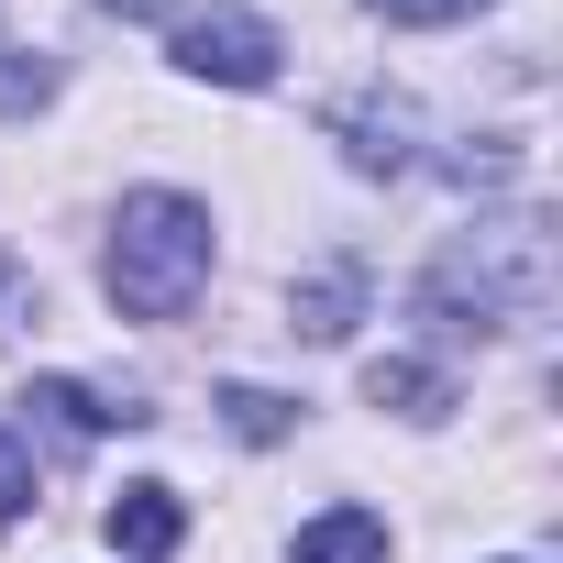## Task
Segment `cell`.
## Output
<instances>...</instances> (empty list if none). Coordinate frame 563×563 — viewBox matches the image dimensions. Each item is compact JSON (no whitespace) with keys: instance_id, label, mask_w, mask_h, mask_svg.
Here are the masks:
<instances>
[{"instance_id":"cell-14","label":"cell","mask_w":563,"mask_h":563,"mask_svg":"<svg viewBox=\"0 0 563 563\" xmlns=\"http://www.w3.org/2000/svg\"><path fill=\"white\" fill-rule=\"evenodd\" d=\"M111 12H166V0H111Z\"/></svg>"},{"instance_id":"cell-2","label":"cell","mask_w":563,"mask_h":563,"mask_svg":"<svg viewBox=\"0 0 563 563\" xmlns=\"http://www.w3.org/2000/svg\"><path fill=\"white\" fill-rule=\"evenodd\" d=\"M100 276H111V299L133 321H188L199 288H210V210L177 199V188H133L122 221H111Z\"/></svg>"},{"instance_id":"cell-8","label":"cell","mask_w":563,"mask_h":563,"mask_svg":"<svg viewBox=\"0 0 563 563\" xmlns=\"http://www.w3.org/2000/svg\"><path fill=\"white\" fill-rule=\"evenodd\" d=\"M354 310H365V276H354V265H321L310 288H299V332H310V343H343Z\"/></svg>"},{"instance_id":"cell-7","label":"cell","mask_w":563,"mask_h":563,"mask_svg":"<svg viewBox=\"0 0 563 563\" xmlns=\"http://www.w3.org/2000/svg\"><path fill=\"white\" fill-rule=\"evenodd\" d=\"M288 563H387V519H376V508H321V519L288 541Z\"/></svg>"},{"instance_id":"cell-12","label":"cell","mask_w":563,"mask_h":563,"mask_svg":"<svg viewBox=\"0 0 563 563\" xmlns=\"http://www.w3.org/2000/svg\"><path fill=\"white\" fill-rule=\"evenodd\" d=\"M376 23H409V34H431V23H475L486 0H365Z\"/></svg>"},{"instance_id":"cell-1","label":"cell","mask_w":563,"mask_h":563,"mask_svg":"<svg viewBox=\"0 0 563 563\" xmlns=\"http://www.w3.org/2000/svg\"><path fill=\"white\" fill-rule=\"evenodd\" d=\"M541 310H552V232L530 210L453 232L442 265L420 276V321H442V332H519Z\"/></svg>"},{"instance_id":"cell-6","label":"cell","mask_w":563,"mask_h":563,"mask_svg":"<svg viewBox=\"0 0 563 563\" xmlns=\"http://www.w3.org/2000/svg\"><path fill=\"white\" fill-rule=\"evenodd\" d=\"M365 398L398 409V420H442V409H453V376L420 365V354H376V365H365Z\"/></svg>"},{"instance_id":"cell-11","label":"cell","mask_w":563,"mask_h":563,"mask_svg":"<svg viewBox=\"0 0 563 563\" xmlns=\"http://www.w3.org/2000/svg\"><path fill=\"white\" fill-rule=\"evenodd\" d=\"M221 420H232L243 442H276V431H288V398H265V387H221Z\"/></svg>"},{"instance_id":"cell-10","label":"cell","mask_w":563,"mask_h":563,"mask_svg":"<svg viewBox=\"0 0 563 563\" xmlns=\"http://www.w3.org/2000/svg\"><path fill=\"white\" fill-rule=\"evenodd\" d=\"M56 100V67L45 56H0V122H23V111H45Z\"/></svg>"},{"instance_id":"cell-3","label":"cell","mask_w":563,"mask_h":563,"mask_svg":"<svg viewBox=\"0 0 563 563\" xmlns=\"http://www.w3.org/2000/svg\"><path fill=\"white\" fill-rule=\"evenodd\" d=\"M276 23L265 12H188L177 23V67L210 78V89H276Z\"/></svg>"},{"instance_id":"cell-9","label":"cell","mask_w":563,"mask_h":563,"mask_svg":"<svg viewBox=\"0 0 563 563\" xmlns=\"http://www.w3.org/2000/svg\"><path fill=\"white\" fill-rule=\"evenodd\" d=\"M45 409H67L78 431H144L155 409H133V398H100V387H45Z\"/></svg>"},{"instance_id":"cell-13","label":"cell","mask_w":563,"mask_h":563,"mask_svg":"<svg viewBox=\"0 0 563 563\" xmlns=\"http://www.w3.org/2000/svg\"><path fill=\"white\" fill-rule=\"evenodd\" d=\"M23 508H34V453L0 431V519H23Z\"/></svg>"},{"instance_id":"cell-4","label":"cell","mask_w":563,"mask_h":563,"mask_svg":"<svg viewBox=\"0 0 563 563\" xmlns=\"http://www.w3.org/2000/svg\"><path fill=\"white\" fill-rule=\"evenodd\" d=\"M100 530H111V552H122V563H166V552L188 541V508H177V486H122Z\"/></svg>"},{"instance_id":"cell-5","label":"cell","mask_w":563,"mask_h":563,"mask_svg":"<svg viewBox=\"0 0 563 563\" xmlns=\"http://www.w3.org/2000/svg\"><path fill=\"white\" fill-rule=\"evenodd\" d=\"M332 133H343V155H354L365 177H398V166L420 155V122H409V100H354V111H332Z\"/></svg>"}]
</instances>
